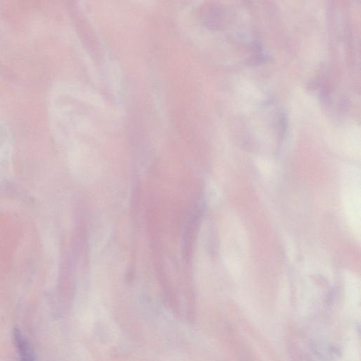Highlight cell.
Segmentation results:
<instances>
[{"instance_id": "6da1fadb", "label": "cell", "mask_w": 361, "mask_h": 361, "mask_svg": "<svg viewBox=\"0 0 361 361\" xmlns=\"http://www.w3.org/2000/svg\"><path fill=\"white\" fill-rule=\"evenodd\" d=\"M13 340L20 361H35L32 348L18 329L13 331Z\"/></svg>"}]
</instances>
